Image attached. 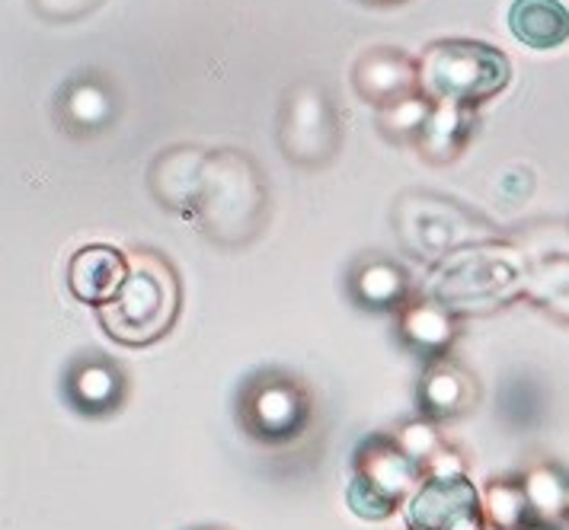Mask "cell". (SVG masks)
<instances>
[{
	"instance_id": "obj_1",
	"label": "cell",
	"mask_w": 569,
	"mask_h": 530,
	"mask_svg": "<svg viewBox=\"0 0 569 530\" xmlns=\"http://www.w3.org/2000/svg\"><path fill=\"white\" fill-rule=\"evenodd\" d=\"M272 192L257 157L240 148H214L206 157L192 224L208 243L240 250L269 224Z\"/></svg>"
},
{
	"instance_id": "obj_2",
	"label": "cell",
	"mask_w": 569,
	"mask_h": 530,
	"mask_svg": "<svg viewBox=\"0 0 569 530\" xmlns=\"http://www.w3.org/2000/svg\"><path fill=\"white\" fill-rule=\"evenodd\" d=\"M531 259L535 256H528L502 237L480 240L436 262L429 272L426 294H432L461 320L487 317L512 307L516 301H525Z\"/></svg>"
},
{
	"instance_id": "obj_3",
	"label": "cell",
	"mask_w": 569,
	"mask_h": 530,
	"mask_svg": "<svg viewBox=\"0 0 569 530\" xmlns=\"http://www.w3.org/2000/svg\"><path fill=\"white\" fill-rule=\"evenodd\" d=\"M131 272L122 291L97 310L109 339L126 349L154 346L177 327L182 310V278L157 250H129Z\"/></svg>"
},
{
	"instance_id": "obj_4",
	"label": "cell",
	"mask_w": 569,
	"mask_h": 530,
	"mask_svg": "<svg viewBox=\"0 0 569 530\" xmlns=\"http://www.w3.org/2000/svg\"><path fill=\"white\" fill-rule=\"evenodd\" d=\"M390 224L407 256H413L426 266H436L480 240L499 237L496 224L480 211L467 208L458 199H448L439 192H422V189H407L397 196Z\"/></svg>"
},
{
	"instance_id": "obj_5",
	"label": "cell",
	"mask_w": 569,
	"mask_h": 530,
	"mask_svg": "<svg viewBox=\"0 0 569 530\" xmlns=\"http://www.w3.org/2000/svg\"><path fill=\"white\" fill-rule=\"evenodd\" d=\"M237 426L262 448H288L313 426V393L308 380L284 368H259L237 390Z\"/></svg>"
},
{
	"instance_id": "obj_6",
	"label": "cell",
	"mask_w": 569,
	"mask_h": 530,
	"mask_svg": "<svg viewBox=\"0 0 569 530\" xmlns=\"http://www.w3.org/2000/svg\"><path fill=\"white\" fill-rule=\"evenodd\" d=\"M419 80L432 100L480 109L509 87L512 61L480 39H436L419 54Z\"/></svg>"
},
{
	"instance_id": "obj_7",
	"label": "cell",
	"mask_w": 569,
	"mask_h": 530,
	"mask_svg": "<svg viewBox=\"0 0 569 530\" xmlns=\"http://www.w3.org/2000/svg\"><path fill=\"white\" fill-rule=\"evenodd\" d=\"M276 141L298 170H323L342 151L346 126L333 90L317 77H298L279 102Z\"/></svg>"
},
{
	"instance_id": "obj_8",
	"label": "cell",
	"mask_w": 569,
	"mask_h": 530,
	"mask_svg": "<svg viewBox=\"0 0 569 530\" xmlns=\"http://www.w3.org/2000/svg\"><path fill=\"white\" fill-rule=\"evenodd\" d=\"M426 480L422 467L407 454L397 434H368L352 454V477L346 489L349 511L362 521H388L403 499Z\"/></svg>"
},
{
	"instance_id": "obj_9",
	"label": "cell",
	"mask_w": 569,
	"mask_h": 530,
	"mask_svg": "<svg viewBox=\"0 0 569 530\" xmlns=\"http://www.w3.org/2000/svg\"><path fill=\"white\" fill-rule=\"evenodd\" d=\"M407 524L422 530H487L483 492L470 477H426L410 499Z\"/></svg>"
},
{
	"instance_id": "obj_10",
	"label": "cell",
	"mask_w": 569,
	"mask_h": 530,
	"mask_svg": "<svg viewBox=\"0 0 569 530\" xmlns=\"http://www.w3.org/2000/svg\"><path fill=\"white\" fill-rule=\"evenodd\" d=\"M54 126L71 138H97L122 116V97L103 71H80L68 77L52 102Z\"/></svg>"
},
{
	"instance_id": "obj_11",
	"label": "cell",
	"mask_w": 569,
	"mask_h": 530,
	"mask_svg": "<svg viewBox=\"0 0 569 530\" xmlns=\"http://www.w3.org/2000/svg\"><path fill=\"white\" fill-rule=\"evenodd\" d=\"M352 90L362 102H368L375 112L390 102L407 100L422 90L419 80V58L407 54L393 46H375L365 49L352 64Z\"/></svg>"
},
{
	"instance_id": "obj_12",
	"label": "cell",
	"mask_w": 569,
	"mask_h": 530,
	"mask_svg": "<svg viewBox=\"0 0 569 530\" xmlns=\"http://www.w3.org/2000/svg\"><path fill=\"white\" fill-rule=\"evenodd\" d=\"M126 397H129V374L109 354H80L64 371V400L80 416H90V419L112 416L122 409Z\"/></svg>"
},
{
	"instance_id": "obj_13",
	"label": "cell",
	"mask_w": 569,
	"mask_h": 530,
	"mask_svg": "<svg viewBox=\"0 0 569 530\" xmlns=\"http://www.w3.org/2000/svg\"><path fill=\"white\" fill-rule=\"evenodd\" d=\"M206 148L199 144H173L163 148L148 167V189L154 196V202L177 214L192 221L196 199H199V186H202V170H206Z\"/></svg>"
},
{
	"instance_id": "obj_14",
	"label": "cell",
	"mask_w": 569,
	"mask_h": 530,
	"mask_svg": "<svg viewBox=\"0 0 569 530\" xmlns=\"http://www.w3.org/2000/svg\"><path fill=\"white\" fill-rule=\"evenodd\" d=\"M346 294L368 313H397L416 294L413 276L403 262L385 253H365L349 266Z\"/></svg>"
},
{
	"instance_id": "obj_15",
	"label": "cell",
	"mask_w": 569,
	"mask_h": 530,
	"mask_svg": "<svg viewBox=\"0 0 569 530\" xmlns=\"http://www.w3.org/2000/svg\"><path fill=\"white\" fill-rule=\"evenodd\" d=\"M480 403V380L477 374L465 368L455 358H436L426 361L419 383H416V406L419 416L448 422V419H461L473 406Z\"/></svg>"
},
{
	"instance_id": "obj_16",
	"label": "cell",
	"mask_w": 569,
	"mask_h": 530,
	"mask_svg": "<svg viewBox=\"0 0 569 530\" xmlns=\"http://www.w3.org/2000/svg\"><path fill=\"white\" fill-rule=\"evenodd\" d=\"M397 339L416 358L436 361L451 354L455 342L461 339V317L422 291L397 310Z\"/></svg>"
},
{
	"instance_id": "obj_17",
	"label": "cell",
	"mask_w": 569,
	"mask_h": 530,
	"mask_svg": "<svg viewBox=\"0 0 569 530\" xmlns=\"http://www.w3.org/2000/svg\"><path fill=\"white\" fill-rule=\"evenodd\" d=\"M131 259L126 250L109 243H87L68 262V291L83 307L100 310L129 281Z\"/></svg>"
},
{
	"instance_id": "obj_18",
	"label": "cell",
	"mask_w": 569,
	"mask_h": 530,
	"mask_svg": "<svg viewBox=\"0 0 569 530\" xmlns=\"http://www.w3.org/2000/svg\"><path fill=\"white\" fill-rule=\"evenodd\" d=\"M477 128H480L477 106L436 100L429 122H426V128L416 138L413 151L426 163H432V167L458 163L467 148H470V141L477 138Z\"/></svg>"
},
{
	"instance_id": "obj_19",
	"label": "cell",
	"mask_w": 569,
	"mask_h": 530,
	"mask_svg": "<svg viewBox=\"0 0 569 530\" xmlns=\"http://www.w3.org/2000/svg\"><path fill=\"white\" fill-rule=\"evenodd\" d=\"M509 32L535 51L560 49L569 42V7L563 0H512Z\"/></svg>"
},
{
	"instance_id": "obj_20",
	"label": "cell",
	"mask_w": 569,
	"mask_h": 530,
	"mask_svg": "<svg viewBox=\"0 0 569 530\" xmlns=\"http://www.w3.org/2000/svg\"><path fill=\"white\" fill-rule=\"evenodd\" d=\"M525 301L547 317L569 323V253H543L531 259Z\"/></svg>"
},
{
	"instance_id": "obj_21",
	"label": "cell",
	"mask_w": 569,
	"mask_h": 530,
	"mask_svg": "<svg viewBox=\"0 0 569 530\" xmlns=\"http://www.w3.org/2000/svg\"><path fill=\"white\" fill-rule=\"evenodd\" d=\"M521 486L528 492V502L535 508L538 521L557 524L567 518L569 506V477L553 460H538L521 473Z\"/></svg>"
},
{
	"instance_id": "obj_22",
	"label": "cell",
	"mask_w": 569,
	"mask_h": 530,
	"mask_svg": "<svg viewBox=\"0 0 569 530\" xmlns=\"http://www.w3.org/2000/svg\"><path fill=\"white\" fill-rule=\"evenodd\" d=\"M483 508L492 530H521L538 524V514L528 502L521 477H496L483 486ZM543 524V521H541Z\"/></svg>"
},
{
	"instance_id": "obj_23",
	"label": "cell",
	"mask_w": 569,
	"mask_h": 530,
	"mask_svg": "<svg viewBox=\"0 0 569 530\" xmlns=\"http://www.w3.org/2000/svg\"><path fill=\"white\" fill-rule=\"evenodd\" d=\"M432 106H436V100L419 90V93L407 97V100L390 102L385 109H378L375 112V126H378V131L388 138L390 144H410L413 148L419 131L426 128L429 116H432Z\"/></svg>"
},
{
	"instance_id": "obj_24",
	"label": "cell",
	"mask_w": 569,
	"mask_h": 530,
	"mask_svg": "<svg viewBox=\"0 0 569 530\" xmlns=\"http://www.w3.org/2000/svg\"><path fill=\"white\" fill-rule=\"evenodd\" d=\"M397 441H400V448L413 457L419 467H426L432 457L439 454L441 444H445V438H441L436 419H426V416L403 422V426L397 429Z\"/></svg>"
},
{
	"instance_id": "obj_25",
	"label": "cell",
	"mask_w": 569,
	"mask_h": 530,
	"mask_svg": "<svg viewBox=\"0 0 569 530\" xmlns=\"http://www.w3.org/2000/svg\"><path fill=\"white\" fill-rule=\"evenodd\" d=\"M32 13L42 17L46 23H78L83 17H90L97 7H103V0H29Z\"/></svg>"
},
{
	"instance_id": "obj_26",
	"label": "cell",
	"mask_w": 569,
	"mask_h": 530,
	"mask_svg": "<svg viewBox=\"0 0 569 530\" xmlns=\"http://www.w3.org/2000/svg\"><path fill=\"white\" fill-rule=\"evenodd\" d=\"M426 477H467V457L455 444H441L439 454L422 467Z\"/></svg>"
},
{
	"instance_id": "obj_27",
	"label": "cell",
	"mask_w": 569,
	"mask_h": 530,
	"mask_svg": "<svg viewBox=\"0 0 569 530\" xmlns=\"http://www.w3.org/2000/svg\"><path fill=\"white\" fill-rule=\"evenodd\" d=\"M365 7H403V3H410V0H359Z\"/></svg>"
},
{
	"instance_id": "obj_28",
	"label": "cell",
	"mask_w": 569,
	"mask_h": 530,
	"mask_svg": "<svg viewBox=\"0 0 569 530\" xmlns=\"http://www.w3.org/2000/svg\"><path fill=\"white\" fill-rule=\"evenodd\" d=\"M521 530H553V528H550V524H541V521H538V524H528V528H521Z\"/></svg>"
},
{
	"instance_id": "obj_29",
	"label": "cell",
	"mask_w": 569,
	"mask_h": 530,
	"mask_svg": "<svg viewBox=\"0 0 569 530\" xmlns=\"http://www.w3.org/2000/svg\"><path fill=\"white\" fill-rule=\"evenodd\" d=\"M199 530H221V528H199Z\"/></svg>"
},
{
	"instance_id": "obj_30",
	"label": "cell",
	"mask_w": 569,
	"mask_h": 530,
	"mask_svg": "<svg viewBox=\"0 0 569 530\" xmlns=\"http://www.w3.org/2000/svg\"><path fill=\"white\" fill-rule=\"evenodd\" d=\"M407 530H422V528H407Z\"/></svg>"
},
{
	"instance_id": "obj_31",
	"label": "cell",
	"mask_w": 569,
	"mask_h": 530,
	"mask_svg": "<svg viewBox=\"0 0 569 530\" xmlns=\"http://www.w3.org/2000/svg\"><path fill=\"white\" fill-rule=\"evenodd\" d=\"M567 518H569V506H567Z\"/></svg>"
}]
</instances>
